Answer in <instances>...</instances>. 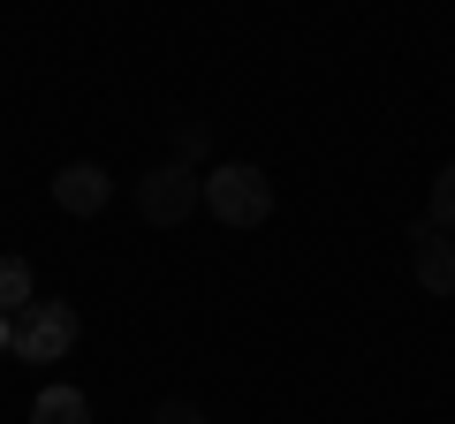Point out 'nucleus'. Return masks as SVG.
<instances>
[{
    "instance_id": "f257e3e1",
    "label": "nucleus",
    "mask_w": 455,
    "mask_h": 424,
    "mask_svg": "<svg viewBox=\"0 0 455 424\" xmlns=\"http://www.w3.org/2000/svg\"><path fill=\"white\" fill-rule=\"evenodd\" d=\"M205 212L220 228H266L274 220V182H266V167H251V160L205 167Z\"/></svg>"
},
{
    "instance_id": "f03ea898",
    "label": "nucleus",
    "mask_w": 455,
    "mask_h": 424,
    "mask_svg": "<svg viewBox=\"0 0 455 424\" xmlns=\"http://www.w3.org/2000/svg\"><path fill=\"white\" fill-rule=\"evenodd\" d=\"M76 334H84L76 303H46V295H38L31 310H16V334H8V349H16L23 364H61L68 349H76Z\"/></svg>"
},
{
    "instance_id": "7ed1b4c3",
    "label": "nucleus",
    "mask_w": 455,
    "mask_h": 424,
    "mask_svg": "<svg viewBox=\"0 0 455 424\" xmlns=\"http://www.w3.org/2000/svg\"><path fill=\"white\" fill-rule=\"evenodd\" d=\"M197 205H205V175H197V167H182V160L152 167V175L137 182V212H145L152 228H175V220H190Z\"/></svg>"
},
{
    "instance_id": "20e7f679",
    "label": "nucleus",
    "mask_w": 455,
    "mask_h": 424,
    "mask_svg": "<svg viewBox=\"0 0 455 424\" xmlns=\"http://www.w3.org/2000/svg\"><path fill=\"white\" fill-rule=\"evenodd\" d=\"M410 280L425 295H455V235H440L433 220L410 228Z\"/></svg>"
},
{
    "instance_id": "39448f33",
    "label": "nucleus",
    "mask_w": 455,
    "mask_h": 424,
    "mask_svg": "<svg viewBox=\"0 0 455 424\" xmlns=\"http://www.w3.org/2000/svg\"><path fill=\"white\" fill-rule=\"evenodd\" d=\"M107 197H114V182H107V167H92V160H68L61 175H53V205L76 212V220L107 212Z\"/></svg>"
},
{
    "instance_id": "423d86ee",
    "label": "nucleus",
    "mask_w": 455,
    "mask_h": 424,
    "mask_svg": "<svg viewBox=\"0 0 455 424\" xmlns=\"http://www.w3.org/2000/svg\"><path fill=\"white\" fill-rule=\"evenodd\" d=\"M31 424H92V402H84L76 387H46L31 402Z\"/></svg>"
},
{
    "instance_id": "0eeeda50",
    "label": "nucleus",
    "mask_w": 455,
    "mask_h": 424,
    "mask_svg": "<svg viewBox=\"0 0 455 424\" xmlns=\"http://www.w3.org/2000/svg\"><path fill=\"white\" fill-rule=\"evenodd\" d=\"M31 303H38L31 258H23V250H8V258H0V310H31Z\"/></svg>"
},
{
    "instance_id": "6e6552de",
    "label": "nucleus",
    "mask_w": 455,
    "mask_h": 424,
    "mask_svg": "<svg viewBox=\"0 0 455 424\" xmlns=\"http://www.w3.org/2000/svg\"><path fill=\"white\" fill-rule=\"evenodd\" d=\"M425 220H433L440 235H455V160L433 175V205H425Z\"/></svg>"
},
{
    "instance_id": "1a4fd4ad",
    "label": "nucleus",
    "mask_w": 455,
    "mask_h": 424,
    "mask_svg": "<svg viewBox=\"0 0 455 424\" xmlns=\"http://www.w3.org/2000/svg\"><path fill=\"white\" fill-rule=\"evenodd\" d=\"M152 424H205V409H197L190 394H167V402L152 409Z\"/></svg>"
},
{
    "instance_id": "9d476101",
    "label": "nucleus",
    "mask_w": 455,
    "mask_h": 424,
    "mask_svg": "<svg viewBox=\"0 0 455 424\" xmlns=\"http://www.w3.org/2000/svg\"><path fill=\"white\" fill-rule=\"evenodd\" d=\"M205 160V122H182V167Z\"/></svg>"
},
{
    "instance_id": "9b49d317",
    "label": "nucleus",
    "mask_w": 455,
    "mask_h": 424,
    "mask_svg": "<svg viewBox=\"0 0 455 424\" xmlns=\"http://www.w3.org/2000/svg\"><path fill=\"white\" fill-rule=\"evenodd\" d=\"M8 334H16V318H8V310H0V349H8Z\"/></svg>"
}]
</instances>
